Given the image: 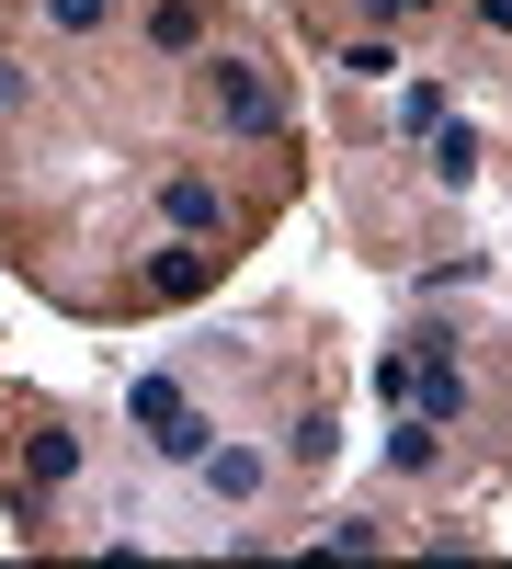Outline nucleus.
<instances>
[{
  "label": "nucleus",
  "mask_w": 512,
  "mask_h": 569,
  "mask_svg": "<svg viewBox=\"0 0 512 569\" xmlns=\"http://www.w3.org/2000/svg\"><path fill=\"white\" fill-rule=\"evenodd\" d=\"M194 114H205L217 137H273V126H285L273 80H262L251 58H228V46H217V58H194Z\"/></svg>",
  "instance_id": "obj_1"
},
{
  "label": "nucleus",
  "mask_w": 512,
  "mask_h": 569,
  "mask_svg": "<svg viewBox=\"0 0 512 569\" xmlns=\"http://www.w3.org/2000/svg\"><path fill=\"white\" fill-rule=\"evenodd\" d=\"M126 421H137V445H149L160 467H194V456L217 445V421H205L194 399H182V376H160V365L126 388Z\"/></svg>",
  "instance_id": "obj_2"
},
{
  "label": "nucleus",
  "mask_w": 512,
  "mask_h": 569,
  "mask_svg": "<svg viewBox=\"0 0 512 569\" xmlns=\"http://www.w3.org/2000/svg\"><path fill=\"white\" fill-rule=\"evenodd\" d=\"M182 479H194V501H217V512H251V501L273 490V445H240V433H217L194 467H182Z\"/></svg>",
  "instance_id": "obj_3"
},
{
  "label": "nucleus",
  "mask_w": 512,
  "mask_h": 569,
  "mask_svg": "<svg viewBox=\"0 0 512 569\" xmlns=\"http://www.w3.org/2000/svg\"><path fill=\"white\" fill-rule=\"evenodd\" d=\"M160 217H171V240H228V182L217 171H160Z\"/></svg>",
  "instance_id": "obj_4"
},
{
  "label": "nucleus",
  "mask_w": 512,
  "mask_h": 569,
  "mask_svg": "<svg viewBox=\"0 0 512 569\" xmlns=\"http://www.w3.org/2000/svg\"><path fill=\"white\" fill-rule=\"evenodd\" d=\"M331 456H342V421H331V399H308L285 421V445H273V467H331Z\"/></svg>",
  "instance_id": "obj_5"
},
{
  "label": "nucleus",
  "mask_w": 512,
  "mask_h": 569,
  "mask_svg": "<svg viewBox=\"0 0 512 569\" xmlns=\"http://www.w3.org/2000/svg\"><path fill=\"white\" fill-rule=\"evenodd\" d=\"M114 12H126V0H34V23L58 34V46H91V34H114Z\"/></svg>",
  "instance_id": "obj_6"
},
{
  "label": "nucleus",
  "mask_w": 512,
  "mask_h": 569,
  "mask_svg": "<svg viewBox=\"0 0 512 569\" xmlns=\"http://www.w3.org/2000/svg\"><path fill=\"white\" fill-rule=\"evenodd\" d=\"M388 467H399V479H433V467H444V433H433L422 410H410L399 433H388Z\"/></svg>",
  "instance_id": "obj_7"
},
{
  "label": "nucleus",
  "mask_w": 512,
  "mask_h": 569,
  "mask_svg": "<svg viewBox=\"0 0 512 569\" xmlns=\"http://www.w3.org/2000/svg\"><path fill=\"white\" fill-rule=\"evenodd\" d=\"M433 182H444V194H468V182H479V137H468V126L433 137Z\"/></svg>",
  "instance_id": "obj_8"
},
{
  "label": "nucleus",
  "mask_w": 512,
  "mask_h": 569,
  "mask_svg": "<svg viewBox=\"0 0 512 569\" xmlns=\"http://www.w3.org/2000/svg\"><path fill=\"white\" fill-rule=\"evenodd\" d=\"M23 467H34L46 490H58V479H80V433H58V421H46V433L23 445Z\"/></svg>",
  "instance_id": "obj_9"
},
{
  "label": "nucleus",
  "mask_w": 512,
  "mask_h": 569,
  "mask_svg": "<svg viewBox=\"0 0 512 569\" xmlns=\"http://www.w3.org/2000/svg\"><path fill=\"white\" fill-rule=\"evenodd\" d=\"M194 34H205V12H194V0H171V12H149V46H160V58H182Z\"/></svg>",
  "instance_id": "obj_10"
},
{
  "label": "nucleus",
  "mask_w": 512,
  "mask_h": 569,
  "mask_svg": "<svg viewBox=\"0 0 512 569\" xmlns=\"http://www.w3.org/2000/svg\"><path fill=\"white\" fill-rule=\"evenodd\" d=\"M433 126H444V91L410 80V91H399V137H433Z\"/></svg>",
  "instance_id": "obj_11"
},
{
  "label": "nucleus",
  "mask_w": 512,
  "mask_h": 569,
  "mask_svg": "<svg viewBox=\"0 0 512 569\" xmlns=\"http://www.w3.org/2000/svg\"><path fill=\"white\" fill-rule=\"evenodd\" d=\"M342 69H353V80H388V69H399V46H388V34H364V46H342Z\"/></svg>",
  "instance_id": "obj_12"
},
{
  "label": "nucleus",
  "mask_w": 512,
  "mask_h": 569,
  "mask_svg": "<svg viewBox=\"0 0 512 569\" xmlns=\"http://www.w3.org/2000/svg\"><path fill=\"white\" fill-rule=\"evenodd\" d=\"M364 12H377V23H433L444 0H364Z\"/></svg>",
  "instance_id": "obj_13"
},
{
  "label": "nucleus",
  "mask_w": 512,
  "mask_h": 569,
  "mask_svg": "<svg viewBox=\"0 0 512 569\" xmlns=\"http://www.w3.org/2000/svg\"><path fill=\"white\" fill-rule=\"evenodd\" d=\"M468 23L479 34H512V0H468Z\"/></svg>",
  "instance_id": "obj_14"
},
{
  "label": "nucleus",
  "mask_w": 512,
  "mask_h": 569,
  "mask_svg": "<svg viewBox=\"0 0 512 569\" xmlns=\"http://www.w3.org/2000/svg\"><path fill=\"white\" fill-rule=\"evenodd\" d=\"M0 114H23V69L12 58H0Z\"/></svg>",
  "instance_id": "obj_15"
}]
</instances>
